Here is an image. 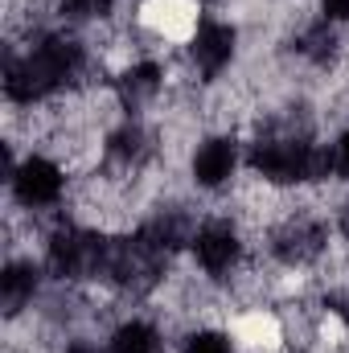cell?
I'll use <instances>...</instances> for the list:
<instances>
[{
  "label": "cell",
  "instance_id": "obj_2",
  "mask_svg": "<svg viewBox=\"0 0 349 353\" xmlns=\"http://www.w3.org/2000/svg\"><path fill=\"white\" fill-rule=\"evenodd\" d=\"M62 185H66L62 169H58L54 161H46V157H29V161L12 173V189H17L21 205H29V210L54 205V201L62 197Z\"/></svg>",
  "mask_w": 349,
  "mask_h": 353
},
{
  "label": "cell",
  "instance_id": "obj_5",
  "mask_svg": "<svg viewBox=\"0 0 349 353\" xmlns=\"http://www.w3.org/2000/svg\"><path fill=\"white\" fill-rule=\"evenodd\" d=\"M189 54H193V66H197L201 74H218V70L235 58V29L222 25V21H201L197 33H193Z\"/></svg>",
  "mask_w": 349,
  "mask_h": 353
},
{
  "label": "cell",
  "instance_id": "obj_9",
  "mask_svg": "<svg viewBox=\"0 0 349 353\" xmlns=\"http://www.w3.org/2000/svg\"><path fill=\"white\" fill-rule=\"evenodd\" d=\"M181 353H230V337L226 333H214V329H201L185 341Z\"/></svg>",
  "mask_w": 349,
  "mask_h": 353
},
{
  "label": "cell",
  "instance_id": "obj_6",
  "mask_svg": "<svg viewBox=\"0 0 349 353\" xmlns=\"http://www.w3.org/2000/svg\"><path fill=\"white\" fill-rule=\"evenodd\" d=\"M235 161H239V152H235V140H230V136L206 140V144L197 148V157H193V176H197V185H206V189L226 185L230 173H235Z\"/></svg>",
  "mask_w": 349,
  "mask_h": 353
},
{
  "label": "cell",
  "instance_id": "obj_12",
  "mask_svg": "<svg viewBox=\"0 0 349 353\" xmlns=\"http://www.w3.org/2000/svg\"><path fill=\"white\" fill-rule=\"evenodd\" d=\"M333 169L349 181V132L341 136V144H337V152H333Z\"/></svg>",
  "mask_w": 349,
  "mask_h": 353
},
{
  "label": "cell",
  "instance_id": "obj_3",
  "mask_svg": "<svg viewBox=\"0 0 349 353\" xmlns=\"http://www.w3.org/2000/svg\"><path fill=\"white\" fill-rule=\"evenodd\" d=\"M193 251H197V263H201L206 275H222V271H230L239 263L243 243H239V230L230 222H210V226L197 230Z\"/></svg>",
  "mask_w": 349,
  "mask_h": 353
},
{
  "label": "cell",
  "instance_id": "obj_7",
  "mask_svg": "<svg viewBox=\"0 0 349 353\" xmlns=\"http://www.w3.org/2000/svg\"><path fill=\"white\" fill-rule=\"evenodd\" d=\"M33 288H37V267L33 263H8L0 275V300L8 312H21L29 300H33Z\"/></svg>",
  "mask_w": 349,
  "mask_h": 353
},
{
  "label": "cell",
  "instance_id": "obj_4",
  "mask_svg": "<svg viewBox=\"0 0 349 353\" xmlns=\"http://www.w3.org/2000/svg\"><path fill=\"white\" fill-rule=\"evenodd\" d=\"M140 21H144V29H152L165 41H185V37L193 41V33H197V4L193 0H148Z\"/></svg>",
  "mask_w": 349,
  "mask_h": 353
},
{
  "label": "cell",
  "instance_id": "obj_8",
  "mask_svg": "<svg viewBox=\"0 0 349 353\" xmlns=\"http://www.w3.org/2000/svg\"><path fill=\"white\" fill-rule=\"evenodd\" d=\"M111 353H161V333L144 321H128V325L115 329Z\"/></svg>",
  "mask_w": 349,
  "mask_h": 353
},
{
  "label": "cell",
  "instance_id": "obj_11",
  "mask_svg": "<svg viewBox=\"0 0 349 353\" xmlns=\"http://www.w3.org/2000/svg\"><path fill=\"white\" fill-rule=\"evenodd\" d=\"M325 21H349V0H321Z\"/></svg>",
  "mask_w": 349,
  "mask_h": 353
},
{
  "label": "cell",
  "instance_id": "obj_1",
  "mask_svg": "<svg viewBox=\"0 0 349 353\" xmlns=\"http://www.w3.org/2000/svg\"><path fill=\"white\" fill-rule=\"evenodd\" d=\"M79 58L83 50L70 41V37H46L41 46H33L29 58L12 62L8 66V99L12 103H33V99H46L54 87H62L74 70H79Z\"/></svg>",
  "mask_w": 349,
  "mask_h": 353
},
{
  "label": "cell",
  "instance_id": "obj_10",
  "mask_svg": "<svg viewBox=\"0 0 349 353\" xmlns=\"http://www.w3.org/2000/svg\"><path fill=\"white\" fill-rule=\"evenodd\" d=\"M62 8H66V17H74V21H94V17L111 12V0H66Z\"/></svg>",
  "mask_w": 349,
  "mask_h": 353
}]
</instances>
